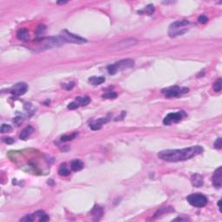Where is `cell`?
Instances as JSON below:
<instances>
[{"label":"cell","instance_id":"cell-1","mask_svg":"<svg viewBox=\"0 0 222 222\" xmlns=\"http://www.w3.org/2000/svg\"><path fill=\"white\" fill-rule=\"evenodd\" d=\"M203 152V148L199 145L182 148V149H166L158 153V157L165 162H178L189 160Z\"/></svg>","mask_w":222,"mask_h":222},{"label":"cell","instance_id":"cell-2","mask_svg":"<svg viewBox=\"0 0 222 222\" xmlns=\"http://www.w3.org/2000/svg\"><path fill=\"white\" fill-rule=\"evenodd\" d=\"M190 22L188 20H179L172 23L169 26L168 35L170 37H176L185 34L189 30Z\"/></svg>","mask_w":222,"mask_h":222},{"label":"cell","instance_id":"cell-3","mask_svg":"<svg viewBox=\"0 0 222 222\" xmlns=\"http://www.w3.org/2000/svg\"><path fill=\"white\" fill-rule=\"evenodd\" d=\"M134 65V61L130 58L123 59V60L118 61L113 64L108 66V72L109 75H115L119 71L124 70V69L132 68Z\"/></svg>","mask_w":222,"mask_h":222},{"label":"cell","instance_id":"cell-4","mask_svg":"<svg viewBox=\"0 0 222 222\" xmlns=\"http://www.w3.org/2000/svg\"><path fill=\"white\" fill-rule=\"evenodd\" d=\"M187 202L194 208H204L207 206L208 198L201 194H192L187 197Z\"/></svg>","mask_w":222,"mask_h":222},{"label":"cell","instance_id":"cell-5","mask_svg":"<svg viewBox=\"0 0 222 222\" xmlns=\"http://www.w3.org/2000/svg\"><path fill=\"white\" fill-rule=\"evenodd\" d=\"M188 88L185 87H179V86H173L168 88H164L162 89V92L165 95V97L167 98H173V97H178L184 95L186 93L188 92Z\"/></svg>","mask_w":222,"mask_h":222},{"label":"cell","instance_id":"cell-6","mask_svg":"<svg viewBox=\"0 0 222 222\" xmlns=\"http://www.w3.org/2000/svg\"><path fill=\"white\" fill-rule=\"evenodd\" d=\"M60 36L64 38L65 43H76V44H82V43H87L86 39L79 37L77 35H75V34L69 32V31H66V30H64V31L61 32Z\"/></svg>","mask_w":222,"mask_h":222},{"label":"cell","instance_id":"cell-7","mask_svg":"<svg viewBox=\"0 0 222 222\" xmlns=\"http://www.w3.org/2000/svg\"><path fill=\"white\" fill-rule=\"evenodd\" d=\"M186 116V113L184 111H179L176 113H170L166 115V117L163 120L164 125H171L172 123H176L180 121L183 120V118Z\"/></svg>","mask_w":222,"mask_h":222},{"label":"cell","instance_id":"cell-8","mask_svg":"<svg viewBox=\"0 0 222 222\" xmlns=\"http://www.w3.org/2000/svg\"><path fill=\"white\" fill-rule=\"evenodd\" d=\"M90 102V97L86 96V97H78L74 102H70L68 105V109H76L79 107L86 106Z\"/></svg>","mask_w":222,"mask_h":222},{"label":"cell","instance_id":"cell-9","mask_svg":"<svg viewBox=\"0 0 222 222\" xmlns=\"http://www.w3.org/2000/svg\"><path fill=\"white\" fill-rule=\"evenodd\" d=\"M28 85L23 82L16 83L12 88L10 89V92L16 97H20L23 96V94L27 92Z\"/></svg>","mask_w":222,"mask_h":222},{"label":"cell","instance_id":"cell-10","mask_svg":"<svg viewBox=\"0 0 222 222\" xmlns=\"http://www.w3.org/2000/svg\"><path fill=\"white\" fill-rule=\"evenodd\" d=\"M138 43V41L135 40L134 38H129L123 41H121L119 43H116L113 48H115L116 50H123V49H128L131 46H134L135 44Z\"/></svg>","mask_w":222,"mask_h":222},{"label":"cell","instance_id":"cell-11","mask_svg":"<svg viewBox=\"0 0 222 222\" xmlns=\"http://www.w3.org/2000/svg\"><path fill=\"white\" fill-rule=\"evenodd\" d=\"M221 171H222V167L221 166H219L217 169L214 171L213 175V177H212V182H213V185L217 187V188H220L221 187V180H222V177H221Z\"/></svg>","mask_w":222,"mask_h":222},{"label":"cell","instance_id":"cell-12","mask_svg":"<svg viewBox=\"0 0 222 222\" xmlns=\"http://www.w3.org/2000/svg\"><path fill=\"white\" fill-rule=\"evenodd\" d=\"M191 183L195 187H200L204 185L203 176L199 174H194L191 177Z\"/></svg>","mask_w":222,"mask_h":222},{"label":"cell","instance_id":"cell-13","mask_svg":"<svg viewBox=\"0 0 222 222\" xmlns=\"http://www.w3.org/2000/svg\"><path fill=\"white\" fill-rule=\"evenodd\" d=\"M109 120V119L108 117H102V118H100V119H98V120L95 121L92 123H90L89 127H90V129L92 130H101L102 125L104 124V123H106V122H108Z\"/></svg>","mask_w":222,"mask_h":222},{"label":"cell","instance_id":"cell-14","mask_svg":"<svg viewBox=\"0 0 222 222\" xmlns=\"http://www.w3.org/2000/svg\"><path fill=\"white\" fill-rule=\"evenodd\" d=\"M91 214L94 217L95 220H99L102 218V214H103L102 208L101 207H99V206H95L92 210H91Z\"/></svg>","mask_w":222,"mask_h":222},{"label":"cell","instance_id":"cell-15","mask_svg":"<svg viewBox=\"0 0 222 222\" xmlns=\"http://www.w3.org/2000/svg\"><path fill=\"white\" fill-rule=\"evenodd\" d=\"M84 166V164H83V162H81L80 160H74L72 161L71 163H70V167L73 171L76 172V171H80L82 170Z\"/></svg>","mask_w":222,"mask_h":222},{"label":"cell","instance_id":"cell-16","mask_svg":"<svg viewBox=\"0 0 222 222\" xmlns=\"http://www.w3.org/2000/svg\"><path fill=\"white\" fill-rule=\"evenodd\" d=\"M33 132H34V129H33L31 126H27L25 129H23V131L21 132V134H20V139H22V140H26V139L31 135V134H32Z\"/></svg>","mask_w":222,"mask_h":222},{"label":"cell","instance_id":"cell-17","mask_svg":"<svg viewBox=\"0 0 222 222\" xmlns=\"http://www.w3.org/2000/svg\"><path fill=\"white\" fill-rule=\"evenodd\" d=\"M105 77L104 76H92V77H90V78L88 79V82L91 83L92 85H95V86H97V85H100V84H102L105 82Z\"/></svg>","mask_w":222,"mask_h":222},{"label":"cell","instance_id":"cell-18","mask_svg":"<svg viewBox=\"0 0 222 222\" xmlns=\"http://www.w3.org/2000/svg\"><path fill=\"white\" fill-rule=\"evenodd\" d=\"M33 215H34V217L38 218V220H39V221H48V220H50V217L47 215L46 213H43V211H37V212H36Z\"/></svg>","mask_w":222,"mask_h":222},{"label":"cell","instance_id":"cell-19","mask_svg":"<svg viewBox=\"0 0 222 222\" xmlns=\"http://www.w3.org/2000/svg\"><path fill=\"white\" fill-rule=\"evenodd\" d=\"M17 37L18 38L19 40H23V41H26L28 40V37H29V32H28L27 29H21L19 30L18 32Z\"/></svg>","mask_w":222,"mask_h":222},{"label":"cell","instance_id":"cell-20","mask_svg":"<svg viewBox=\"0 0 222 222\" xmlns=\"http://www.w3.org/2000/svg\"><path fill=\"white\" fill-rule=\"evenodd\" d=\"M58 174L62 176H68L70 174V171L68 169L66 163H62L58 168Z\"/></svg>","mask_w":222,"mask_h":222},{"label":"cell","instance_id":"cell-21","mask_svg":"<svg viewBox=\"0 0 222 222\" xmlns=\"http://www.w3.org/2000/svg\"><path fill=\"white\" fill-rule=\"evenodd\" d=\"M154 11V5H148L146 6V8L143 10H141V11H138V13H144L148 14V15H152L153 12Z\"/></svg>","mask_w":222,"mask_h":222},{"label":"cell","instance_id":"cell-22","mask_svg":"<svg viewBox=\"0 0 222 222\" xmlns=\"http://www.w3.org/2000/svg\"><path fill=\"white\" fill-rule=\"evenodd\" d=\"M76 136V134L74 133V134H64V135H63V136H61V141L62 142H69V141H71V140H73Z\"/></svg>","mask_w":222,"mask_h":222},{"label":"cell","instance_id":"cell-23","mask_svg":"<svg viewBox=\"0 0 222 222\" xmlns=\"http://www.w3.org/2000/svg\"><path fill=\"white\" fill-rule=\"evenodd\" d=\"M45 31H46V26L43 25V24H40L36 29V35L37 36H41V35H43V33L45 32Z\"/></svg>","mask_w":222,"mask_h":222},{"label":"cell","instance_id":"cell-24","mask_svg":"<svg viewBox=\"0 0 222 222\" xmlns=\"http://www.w3.org/2000/svg\"><path fill=\"white\" fill-rule=\"evenodd\" d=\"M221 86H222V80L220 78L218 79L217 82H215L213 84V89L214 91L216 92H220L221 90Z\"/></svg>","mask_w":222,"mask_h":222},{"label":"cell","instance_id":"cell-25","mask_svg":"<svg viewBox=\"0 0 222 222\" xmlns=\"http://www.w3.org/2000/svg\"><path fill=\"white\" fill-rule=\"evenodd\" d=\"M12 130V128H11V126L9 124H3L1 126V129H0V131H1V133H9Z\"/></svg>","mask_w":222,"mask_h":222},{"label":"cell","instance_id":"cell-26","mask_svg":"<svg viewBox=\"0 0 222 222\" xmlns=\"http://www.w3.org/2000/svg\"><path fill=\"white\" fill-rule=\"evenodd\" d=\"M102 97L105 99H116L117 97V94L116 92H108L102 95Z\"/></svg>","mask_w":222,"mask_h":222},{"label":"cell","instance_id":"cell-27","mask_svg":"<svg viewBox=\"0 0 222 222\" xmlns=\"http://www.w3.org/2000/svg\"><path fill=\"white\" fill-rule=\"evenodd\" d=\"M213 147L215 148H217V149H220V148H222V140L220 137H219V138L214 142Z\"/></svg>","mask_w":222,"mask_h":222},{"label":"cell","instance_id":"cell-28","mask_svg":"<svg viewBox=\"0 0 222 222\" xmlns=\"http://www.w3.org/2000/svg\"><path fill=\"white\" fill-rule=\"evenodd\" d=\"M35 220V217L33 214H30V215H26L25 217L22 218L20 220V221H33Z\"/></svg>","mask_w":222,"mask_h":222},{"label":"cell","instance_id":"cell-29","mask_svg":"<svg viewBox=\"0 0 222 222\" xmlns=\"http://www.w3.org/2000/svg\"><path fill=\"white\" fill-rule=\"evenodd\" d=\"M198 21L200 23H206L208 21V18L206 15H201L198 18Z\"/></svg>","mask_w":222,"mask_h":222},{"label":"cell","instance_id":"cell-30","mask_svg":"<svg viewBox=\"0 0 222 222\" xmlns=\"http://www.w3.org/2000/svg\"><path fill=\"white\" fill-rule=\"evenodd\" d=\"M3 141L7 144H12L15 142L14 139L11 138V137H5V138H3Z\"/></svg>","mask_w":222,"mask_h":222},{"label":"cell","instance_id":"cell-31","mask_svg":"<svg viewBox=\"0 0 222 222\" xmlns=\"http://www.w3.org/2000/svg\"><path fill=\"white\" fill-rule=\"evenodd\" d=\"M75 86V83L74 82H71V83H69L67 84V86H64V88L67 89V90H70L71 88H73Z\"/></svg>","mask_w":222,"mask_h":222},{"label":"cell","instance_id":"cell-32","mask_svg":"<svg viewBox=\"0 0 222 222\" xmlns=\"http://www.w3.org/2000/svg\"><path fill=\"white\" fill-rule=\"evenodd\" d=\"M176 220H187V219H183V218H176L174 220V221H176Z\"/></svg>","mask_w":222,"mask_h":222},{"label":"cell","instance_id":"cell-33","mask_svg":"<svg viewBox=\"0 0 222 222\" xmlns=\"http://www.w3.org/2000/svg\"><path fill=\"white\" fill-rule=\"evenodd\" d=\"M218 207H219L220 211L221 212V199H220V200H219V202H218Z\"/></svg>","mask_w":222,"mask_h":222},{"label":"cell","instance_id":"cell-34","mask_svg":"<svg viewBox=\"0 0 222 222\" xmlns=\"http://www.w3.org/2000/svg\"><path fill=\"white\" fill-rule=\"evenodd\" d=\"M66 3H67L66 1H59V2H57L58 5H64V4H66Z\"/></svg>","mask_w":222,"mask_h":222}]
</instances>
